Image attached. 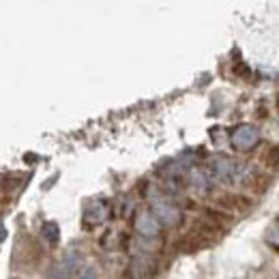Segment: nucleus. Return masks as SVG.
<instances>
[{
	"label": "nucleus",
	"mask_w": 279,
	"mask_h": 279,
	"mask_svg": "<svg viewBox=\"0 0 279 279\" xmlns=\"http://www.w3.org/2000/svg\"><path fill=\"white\" fill-rule=\"evenodd\" d=\"M230 142H232V148L238 153H247V150L256 148L260 144V133L253 125H238L236 129L230 135Z\"/></svg>",
	"instance_id": "1"
},
{
	"label": "nucleus",
	"mask_w": 279,
	"mask_h": 279,
	"mask_svg": "<svg viewBox=\"0 0 279 279\" xmlns=\"http://www.w3.org/2000/svg\"><path fill=\"white\" fill-rule=\"evenodd\" d=\"M211 243H213L211 238H206L200 232H194V230H191L187 236H182L180 241H178V249L187 251V253H194V251H200L202 247H209Z\"/></svg>",
	"instance_id": "6"
},
{
	"label": "nucleus",
	"mask_w": 279,
	"mask_h": 279,
	"mask_svg": "<svg viewBox=\"0 0 279 279\" xmlns=\"http://www.w3.org/2000/svg\"><path fill=\"white\" fill-rule=\"evenodd\" d=\"M189 180H191V185L194 187H206V174L204 172H200V170H191L189 172Z\"/></svg>",
	"instance_id": "13"
},
{
	"label": "nucleus",
	"mask_w": 279,
	"mask_h": 279,
	"mask_svg": "<svg viewBox=\"0 0 279 279\" xmlns=\"http://www.w3.org/2000/svg\"><path fill=\"white\" fill-rule=\"evenodd\" d=\"M41 236L47 245H56L58 243V226L54 221H45L41 226Z\"/></svg>",
	"instance_id": "8"
},
{
	"label": "nucleus",
	"mask_w": 279,
	"mask_h": 279,
	"mask_svg": "<svg viewBox=\"0 0 279 279\" xmlns=\"http://www.w3.org/2000/svg\"><path fill=\"white\" fill-rule=\"evenodd\" d=\"M266 243L273 249H279V221H273L266 228Z\"/></svg>",
	"instance_id": "11"
},
{
	"label": "nucleus",
	"mask_w": 279,
	"mask_h": 279,
	"mask_svg": "<svg viewBox=\"0 0 279 279\" xmlns=\"http://www.w3.org/2000/svg\"><path fill=\"white\" fill-rule=\"evenodd\" d=\"M84 219L88 223H99L106 219V204L103 202H92L84 209Z\"/></svg>",
	"instance_id": "7"
},
{
	"label": "nucleus",
	"mask_w": 279,
	"mask_h": 279,
	"mask_svg": "<svg viewBox=\"0 0 279 279\" xmlns=\"http://www.w3.org/2000/svg\"><path fill=\"white\" fill-rule=\"evenodd\" d=\"M234 73H236V75H243V77H249V75H251V71L247 69V67L243 65V62H238L236 69H234Z\"/></svg>",
	"instance_id": "16"
},
{
	"label": "nucleus",
	"mask_w": 279,
	"mask_h": 279,
	"mask_svg": "<svg viewBox=\"0 0 279 279\" xmlns=\"http://www.w3.org/2000/svg\"><path fill=\"white\" fill-rule=\"evenodd\" d=\"M157 273V264H155V260L153 258H148V256H135L131 260V275L133 277H138V279H148V277H153Z\"/></svg>",
	"instance_id": "5"
},
{
	"label": "nucleus",
	"mask_w": 279,
	"mask_h": 279,
	"mask_svg": "<svg viewBox=\"0 0 279 279\" xmlns=\"http://www.w3.org/2000/svg\"><path fill=\"white\" fill-rule=\"evenodd\" d=\"M133 228H135V232H138L140 236H144V238H155L159 234V221L157 217L150 211H140L138 215H135V221H133Z\"/></svg>",
	"instance_id": "3"
},
{
	"label": "nucleus",
	"mask_w": 279,
	"mask_h": 279,
	"mask_svg": "<svg viewBox=\"0 0 279 279\" xmlns=\"http://www.w3.org/2000/svg\"><path fill=\"white\" fill-rule=\"evenodd\" d=\"M264 161H266L268 167H275V170H279V146H270L266 150Z\"/></svg>",
	"instance_id": "12"
},
{
	"label": "nucleus",
	"mask_w": 279,
	"mask_h": 279,
	"mask_svg": "<svg viewBox=\"0 0 279 279\" xmlns=\"http://www.w3.org/2000/svg\"><path fill=\"white\" fill-rule=\"evenodd\" d=\"M268 178L264 176V174H253V176L249 178V182H247V187H249L251 191H256V194H264V191L268 189Z\"/></svg>",
	"instance_id": "9"
},
{
	"label": "nucleus",
	"mask_w": 279,
	"mask_h": 279,
	"mask_svg": "<svg viewBox=\"0 0 279 279\" xmlns=\"http://www.w3.org/2000/svg\"><path fill=\"white\" fill-rule=\"evenodd\" d=\"M62 262H65V264L71 268V270H73L75 266H77V262H79V258H77V253L75 251H69L67 253V256H65V260H62Z\"/></svg>",
	"instance_id": "14"
},
{
	"label": "nucleus",
	"mask_w": 279,
	"mask_h": 279,
	"mask_svg": "<svg viewBox=\"0 0 279 279\" xmlns=\"http://www.w3.org/2000/svg\"><path fill=\"white\" fill-rule=\"evenodd\" d=\"M150 213L157 217L159 221V226H163V228H176L180 219H182V213L178 206H174L170 202H159L155 200L153 206H150Z\"/></svg>",
	"instance_id": "2"
},
{
	"label": "nucleus",
	"mask_w": 279,
	"mask_h": 279,
	"mask_svg": "<svg viewBox=\"0 0 279 279\" xmlns=\"http://www.w3.org/2000/svg\"><path fill=\"white\" fill-rule=\"evenodd\" d=\"M47 279H71V268L65 264V262L54 264L50 268V275H47Z\"/></svg>",
	"instance_id": "10"
},
{
	"label": "nucleus",
	"mask_w": 279,
	"mask_h": 279,
	"mask_svg": "<svg viewBox=\"0 0 279 279\" xmlns=\"http://www.w3.org/2000/svg\"><path fill=\"white\" fill-rule=\"evenodd\" d=\"M79 279H99V277H97V270L92 266H86L82 273H79Z\"/></svg>",
	"instance_id": "15"
},
{
	"label": "nucleus",
	"mask_w": 279,
	"mask_h": 279,
	"mask_svg": "<svg viewBox=\"0 0 279 279\" xmlns=\"http://www.w3.org/2000/svg\"><path fill=\"white\" fill-rule=\"evenodd\" d=\"M217 204L221 206V209H226L230 213H245V211H249L253 202L249 200L247 196H238V194H226V196H221L217 198Z\"/></svg>",
	"instance_id": "4"
}]
</instances>
